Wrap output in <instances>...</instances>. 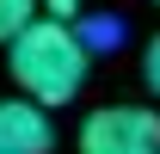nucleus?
<instances>
[{"label": "nucleus", "instance_id": "nucleus-5", "mask_svg": "<svg viewBox=\"0 0 160 154\" xmlns=\"http://www.w3.org/2000/svg\"><path fill=\"white\" fill-rule=\"evenodd\" d=\"M142 86L160 99V31L148 37V49H142Z\"/></svg>", "mask_w": 160, "mask_h": 154}, {"label": "nucleus", "instance_id": "nucleus-8", "mask_svg": "<svg viewBox=\"0 0 160 154\" xmlns=\"http://www.w3.org/2000/svg\"><path fill=\"white\" fill-rule=\"evenodd\" d=\"M154 6H160V0H154Z\"/></svg>", "mask_w": 160, "mask_h": 154}, {"label": "nucleus", "instance_id": "nucleus-4", "mask_svg": "<svg viewBox=\"0 0 160 154\" xmlns=\"http://www.w3.org/2000/svg\"><path fill=\"white\" fill-rule=\"evenodd\" d=\"M31 19H37V0H0V43H12Z\"/></svg>", "mask_w": 160, "mask_h": 154}, {"label": "nucleus", "instance_id": "nucleus-1", "mask_svg": "<svg viewBox=\"0 0 160 154\" xmlns=\"http://www.w3.org/2000/svg\"><path fill=\"white\" fill-rule=\"evenodd\" d=\"M6 68H12V80H19V93L31 99V105L56 111L68 99H80L86 68H92V49L80 43V31L68 19H43L37 13L19 37L6 43Z\"/></svg>", "mask_w": 160, "mask_h": 154}, {"label": "nucleus", "instance_id": "nucleus-6", "mask_svg": "<svg viewBox=\"0 0 160 154\" xmlns=\"http://www.w3.org/2000/svg\"><path fill=\"white\" fill-rule=\"evenodd\" d=\"M80 6H86V0H37V13H43V19H68V25L80 19Z\"/></svg>", "mask_w": 160, "mask_h": 154}, {"label": "nucleus", "instance_id": "nucleus-7", "mask_svg": "<svg viewBox=\"0 0 160 154\" xmlns=\"http://www.w3.org/2000/svg\"><path fill=\"white\" fill-rule=\"evenodd\" d=\"M0 154H6V148H0Z\"/></svg>", "mask_w": 160, "mask_h": 154}, {"label": "nucleus", "instance_id": "nucleus-3", "mask_svg": "<svg viewBox=\"0 0 160 154\" xmlns=\"http://www.w3.org/2000/svg\"><path fill=\"white\" fill-rule=\"evenodd\" d=\"M0 148L6 154H56V123L31 99H6L0 105Z\"/></svg>", "mask_w": 160, "mask_h": 154}, {"label": "nucleus", "instance_id": "nucleus-2", "mask_svg": "<svg viewBox=\"0 0 160 154\" xmlns=\"http://www.w3.org/2000/svg\"><path fill=\"white\" fill-rule=\"evenodd\" d=\"M80 154H160L154 105H99L80 123Z\"/></svg>", "mask_w": 160, "mask_h": 154}]
</instances>
